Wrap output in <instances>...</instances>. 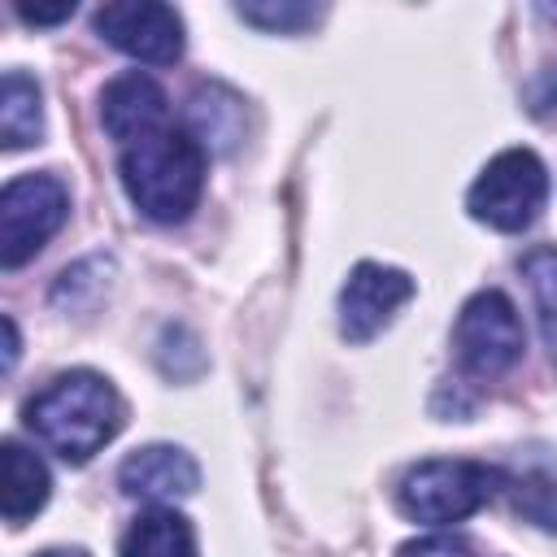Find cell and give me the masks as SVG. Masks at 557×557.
Listing matches in <instances>:
<instances>
[{"instance_id": "9c48e42d", "label": "cell", "mask_w": 557, "mask_h": 557, "mask_svg": "<svg viewBox=\"0 0 557 557\" xmlns=\"http://www.w3.org/2000/svg\"><path fill=\"white\" fill-rule=\"evenodd\" d=\"M117 487L126 496H135V500L174 505V500H183V496H191L200 487V466L178 444H144L122 461Z\"/></svg>"}, {"instance_id": "3957f363", "label": "cell", "mask_w": 557, "mask_h": 557, "mask_svg": "<svg viewBox=\"0 0 557 557\" xmlns=\"http://www.w3.org/2000/svg\"><path fill=\"white\" fill-rule=\"evenodd\" d=\"M500 483L505 474L496 466L466 461V457H431L405 470L396 500L405 518L426 522V527H448V522L479 513L500 492Z\"/></svg>"}, {"instance_id": "ac0fdd59", "label": "cell", "mask_w": 557, "mask_h": 557, "mask_svg": "<svg viewBox=\"0 0 557 557\" xmlns=\"http://www.w3.org/2000/svg\"><path fill=\"white\" fill-rule=\"evenodd\" d=\"M527 100H531V113H535V117H557V65H548V70L531 83Z\"/></svg>"}, {"instance_id": "7c38bea8", "label": "cell", "mask_w": 557, "mask_h": 557, "mask_svg": "<svg viewBox=\"0 0 557 557\" xmlns=\"http://www.w3.org/2000/svg\"><path fill=\"white\" fill-rule=\"evenodd\" d=\"M0 466H4V487H0V513L4 522H26L35 518L44 505H48V492H52V474L48 466L39 461V453L22 448L17 440H4L0 448Z\"/></svg>"}, {"instance_id": "8fae6325", "label": "cell", "mask_w": 557, "mask_h": 557, "mask_svg": "<svg viewBox=\"0 0 557 557\" xmlns=\"http://www.w3.org/2000/svg\"><path fill=\"white\" fill-rule=\"evenodd\" d=\"M187 131L205 152H231L244 139V96L226 83H200L187 100Z\"/></svg>"}, {"instance_id": "5b68a950", "label": "cell", "mask_w": 557, "mask_h": 557, "mask_svg": "<svg viewBox=\"0 0 557 557\" xmlns=\"http://www.w3.org/2000/svg\"><path fill=\"white\" fill-rule=\"evenodd\" d=\"M70 218V187L57 174H22L0 191V265H26Z\"/></svg>"}, {"instance_id": "2e32d148", "label": "cell", "mask_w": 557, "mask_h": 557, "mask_svg": "<svg viewBox=\"0 0 557 557\" xmlns=\"http://www.w3.org/2000/svg\"><path fill=\"white\" fill-rule=\"evenodd\" d=\"M235 17L257 30H270V35H296V30L313 26L322 17V9L300 4V0H261V4H235Z\"/></svg>"}, {"instance_id": "9a60e30c", "label": "cell", "mask_w": 557, "mask_h": 557, "mask_svg": "<svg viewBox=\"0 0 557 557\" xmlns=\"http://www.w3.org/2000/svg\"><path fill=\"white\" fill-rule=\"evenodd\" d=\"M518 270H522V278H527V287H531L544 348H548V357L557 361V248H553V244L527 248V252L518 257Z\"/></svg>"}, {"instance_id": "7a4b0ae2", "label": "cell", "mask_w": 557, "mask_h": 557, "mask_svg": "<svg viewBox=\"0 0 557 557\" xmlns=\"http://www.w3.org/2000/svg\"><path fill=\"white\" fill-rule=\"evenodd\" d=\"M205 148L187 126H161L122 148L117 174L131 205L161 226L187 222L205 191Z\"/></svg>"}, {"instance_id": "4fadbf2b", "label": "cell", "mask_w": 557, "mask_h": 557, "mask_svg": "<svg viewBox=\"0 0 557 557\" xmlns=\"http://www.w3.org/2000/svg\"><path fill=\"white\" fill-rule=\"evenodd\" d=\"M117 553L122 557H196V531L174 505H152L126 527Z\"/></svg>"}, {"instance_id": "52a82bcc", "label": "cell", "mask_w": 557, "mask_h": 557, "mask_svg": "<svg viewBox=\"0 0 557 557\" xmlns=\"http://www.w3.org/2000/svg\"><path fill=\"white\" fill-rule=\"evenodd\" d=\"M96 35L126 52L139 65H174L183 57V17L170 4L157 0H117V4H100L91 17Z\"/></svg>"}, {"instance_id": "d6986e66", "label": "cell", "mask_w": 557, "mask_h": 557, "mask_svg": "<svg viewBox=\"0 0 557 557\" xmlns=\"http://www.w3.org/2000/svg\"><path fill=\"white\" fill-rule=\"evenodd\" d=\"M13 13L26 22V26H57V22H65V17H74V0H61V4H52V9H44V4H26V0H17L13 4Z\"/></svg>"}, {"instance_id": "277c9868", "label": "cell", "mask_w": 557, "mask_h": 557, "mask_svg": "<svg viewBox=\"0 0 557 557\" xmlns=\"http://www.w3.org/2000/svg\"><path fill=\"white\" fill-rule=\"evenodd\" d=\"M548 200V170L531 148H505L496 152L483 174L466 191V209L474 222L492 231H527Z\"/></svg>"}, {"instance_id": "8992f818", "label": "cell", "mask_w": 557, "mask_h": 557, "mask_svg": "<svg viewBox=\"0 0 557 557\" xmlns=\"http://www.w3.org/2000/svg\"><path fill=\"white\" fill-rule=\"evenodd\" d=\"M453 348H457L461 370L474 379H496L509 366H518V357L527 348V331H522L513 300L496 287L474 292L457 313Z\"/></svg>"}, {"instance_id": "ba28073f", "label": "cell", "mask_w": 557, "mask_h": 557, "mask_svg": "<svg viewBox=\"0 0 557 557\" xmlns=\"http://www.w3.org/2000/svg\"><path fill=\"white\" fill-rule=\"evenodd\" d=\"M413 296V278L383 261H357L339 287V335L348 344H370L396 309Z\"/></svg>"}, {"instance_id": "30bf717a", "label": "cell", "mask_w": 557, "mask_h": 557, "mask_svg": "<svg viewBox=\"0 0 557 557\" xmlns=\"http://www.w3.org/2000/svg\"><path fill=\"white\" fill-rule=\"evenodd\" d=\"M100 122L109 131V139H117L122 148L170 126V100L161 91L157 78L131 70V74H117L104 91H100Z\"/></svg>"}, {"instance_id": "6da1fadb", "label": "cell", "mask_w": 557, "mask_h": 557, "mask_svg": "<svg viewBox=\"0 0 557 557\" xmlns=\"http://www.w3.org/2000/svg\"><path fill=\"white\" fill-rule=\"evenodd\" d=\"M26 426L61 461H91L122 431V396L96 370H65L26 400Z\"/></svg>"}, {"instance_id": "5bb4252c", "label": "cell", "mask_w": 557, "mask_h": 557, "mask_svg": "<svg viewBox=\"0 0 557 557\" xmlns=\"http://www.w3.org/2000/svg\"><path fill=\"white\" fill-rule=\"evenodd\" d=\"M44 139V91L30 74L4 70L0 78V144L9 152Z\"/></svg>"}, {"instance_id": "ffe728a7", "label": "cell", "mask_w": 557, "mask_h": 557, "mask_svg": "<svg viewBox=\"0 0 557 557\" xmlns=\"http://www.w3.org/2000/svg\"><path fill=\"white\" fill-rule=\"evenodd\" d=\"M0 326H4V370H13L17 366V326H13V318H4Z\"/></svg>"}, {"instance_id": "e0dca14e", "label": "cell", "mask_w": 557, "mask_h": 557, "mask_svg": "<svg viewBox=\"0 0 557 557\" xmlns=\"http://www.w3.org/2000/svg\"><path fill=\"white\" fill-rule=\"evenodd\" d=\"M396 557H470V544L457 535H422V540L400 544Z\"/></svg>"}, {"instance_id": "44dd1931", "label": "cell", "mask_w": 557, "mask_h": 557, "mask_svg": "<svg viewBox=\"0 0 557 557\" xmlns=\"http://www.w3.org/2000/svg\"><path fill=\"white\" fill-rule=\"evenodd\" d=\"M39 557H87L83 548H44Z\"/></svg>"}]
</instances>
